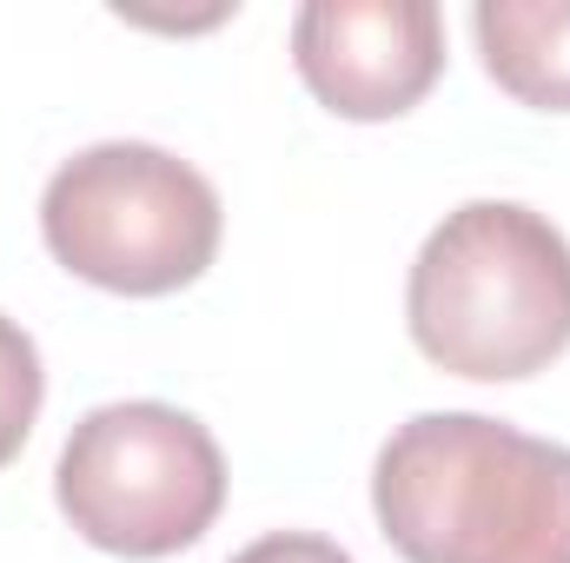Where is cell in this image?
I'll use <instances>...</instances> for the list:
<instances>
[{
  "label": "cell",
  "mask_w": 570,
  "mask_h": 563,
  "mask_svg": "<svg viewBox=\"0 0 570 563\" xmlns=\"http://www.w3.org/2000/svg\"><path fill=\"white\" fill-rule=\"evenodd\" d=\"M372 511L405 563H570V444L425 412L385 437Z\"/></svg>",
  "instance_id": "cell-1"
},
{
  "label": "cell",
  "mask_w": 570,
  "mask_h": 563,
  "mask_svg": "<svg viewBox=\"0 0 570 563\" xmlns=\"http://www.w3.org/2000/svg\"><path fill=\"white\" fill-rule=\"evenodd\" d=\"M412 345L438 372L511 385L570 352V239L518 199H471L431 226L405 279Z\"/></svg>",
  "instance_id": "cell-2"
},
{
  "label": "cell",
  "mask_w": 570,
  "mask_h": 563,
  "mask_svg": "<svg viewBox=\"0 0 570 563\" xmlns=\"http://www.w3.org/2000/svg\"><path fill=\"white\" fill-rule=\"evenodd\" d=\"M213 179L146 140H107L73 152L40 192L47 253L73 279L127 298H166L193 285L219 253Z\"/></svg>",
  "instance_id": "cell-3"
},
{
  "label": "cell",
  "mask_w": 570,
  "mask_h": 563,
  "mask_svg": "<svg viewBox=\"0 0 570 563\" xmlns=\"http://www.w3.org/2000/svg\"><path fill=\"white\" fill-rule=\"evenodd\" d=\"M53 497L94 551L153 563L193 551L213 531L226 504V457L213 431L179 405H100L73 424Z\"/></svg>",
  "instance_id": "cell-4"
},
{
  "label": "cell",
  "mask_w": 570,
  "mask_h": 563,
  "mask_svg": "<svg viewBox=\"0 0 570 563\" xmlns=\"http://www.w3.org/2000/svg\"><path fill=\"white\" fill-rule=\"evenodd\" d=\"M292 67L338 120H399L444 73L431 0H312L292 20Z\"/></svg>",
  "instance_id": "cell-5"
},
{
  "label": "cell",
  "mask_w": 570,
  "mask_h": 563,
  "mask_svg": "<svg viewBox=\"0 0 570 563\" xmlns=\"http://www.w3.org/2000/svg\"><path fill=\"white\" fill-rule=\"evenodd\" d=\"M484 73L538 107V113H570V0H484L471 13Z\"/></svg>",
  "instance_id": "cell-6"
},
{
  "label": "cell",
  "mask_w": 570,
  "mask_h": 563,
  "mask_svg": "<svg viewBox=\"0 0 570 563\" xmlns=\"http://www.w3.org/2000/svg\"><path fill=\"white\" fill-rule=\"evenodd\" d=\"M40 398H47L40 352H33V338L0 312V464L20 457L27 431H33V418H40Z\"/></svg>",
  "instance_id": "cell-7"
},
{
  "label": "cell",
  "mask_w": 570,
  "mask_h": 563,
  "mask_svg": "<svg viewBox=\"0 0 570 563\" xmlns=\"http://www.w3.org/2000/svg\"><path fill=\"white\" fill-rule=\"evenodd\" d=\"M226 563H352L332 537H312V531H273V537H259V544H246L239 557Z\"/></svg>",
  "instance_id": "cell-8"
}]
</instances>
